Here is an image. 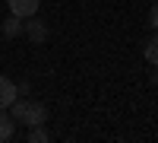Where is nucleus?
Listing matches in <instances>:
<instances>
[{
    "label": "nucleus",
    "instance_id": "obj_1",
    "mask_svg": "<svg viewBox=\"0 0 158 143\" xmlns=\"http://www.w3.org/2000/svg\"><path fill=\"white\" fill-rule=\"evenodd\" d=\"M6 111L13 114V121H19L25 127H35V124L48 121V108L41 105V102H35V99H16Z\"/></svg>",
    "mask_w": 158,
    "mask_h": 143
},
{
    "label": "nucleus",
    "instance_id": "obj_2",
    "mask_svg": "<svg viewBox=\"0 0 158 143\" xmlns=\"http://www.w3.org/2000/svg\"><path fill=\"white\" fill-rule=\"evenodd\" d=\"M22 32H25V38H29L32 45H44V38H48V22L29 16V19H22Z\"/></svg>",
    "mask_w": 158,
    "mask_h": 143
},
{
    "label": "nucleus",
    "instance_id": "obj_3",
    "mask_svg": "<svg viewBox=\"0 0 158 143\" xmlns=\"http://www.w3.org/2000/svg\"><path fill=\"white\" fill-rule=\"evenodd\" d=\"M6 3H10V13H16L19 19H29V16L38 13V3H41V0H6Z\"/></svg>",
    "mask_w": 158,
    "mask_h": 143
},
{
    "label": "nucleus",
    "instance_id": "obj_4",
    "mask_svg": "<svg viewBox=\"0 0 158 143\" xmlns=\"http://www.w3.org/2000/svg\"><path fill=\"white\" fill-rule=\"evenodd\" d=\"M16 83L10 80V76H0V108H10L13 102H16Z\"/></svg>",
    "mask_w": 158,
    "mask_h": 143
},
{
    "label": "nucleus",
    "instance_id": "obj_5",
    "mask_svg": "<svg viewBox=\"0 0 158 143\" xmlns=\"http://www.w3.org/2000/svg\"><path fill=\"white\" fill-rule=\"evenodd\" d=\"M16 134V121H13V114H6V108H0V143L13 140Z\"/></svg>",
    "mask_w": 158,
    "mask_h": 143
},
{
    "label": "nucleus",
    "instance_id": "obj_6",
    "mask_svg": "<svg viewBox=\"0 0 158 143\" xmlns=\"http://www.w3.org/2000/svg\"><path fill=\"white\" fill-rule=\"evenodd\" d=\"M0 32H3V38H16L22 32V19L16 16V13H10V16L0 22Z\"/></svg>",
    "mask_w": 158,
    "mask_h": 143
},
{
    "label": "nucleus",
    "instance_id": "obj_7",
    "mask_svg": "<svg viewBox=\"0 0 158 143\" xmlns=\"http://www.w3.org/2000/svg\"><path fill=\"white\" fill-rule=\"evenodd\" d=\"M142 54H146V60L152 64V67H158V29H155V35L146 42V48H142Z\"/></svg>",
    "mask_w": 158,
    "mask_h": 143
},
{
    "label": "nucleus",
    "instance_id": "obj_8",
    "mask_svg": "<svg viewBox=\"0 0 158 143\" xmlns=\"http://www.w3.org/2000/svg\"><path fill=\"white\" fill-rule=\"evenodd\" d=\"M48 140H51V134H48V127H44V124L29 127V143H48Z\"/></svg>",
    "mask_w": 158,
    "mask_h": 143
},
{
    "label": "nucleus",
    "instance_id": "obj_9",
    "mask_svg": "<svg viewBox=\"0 0 158 143\" xmlns=\"http://www.w3.org/2000/svg\"><path fill=\"white\" fill-rule=\"evenodd\" d=\"M29 89H32L29 80H19V86H16V92H19V96H29Z\"/></svg>",
    "mask_w": 158,
    "mask_h": 143
},
{
    "label": "nucleus",
    "instance_id": "obj_10",
    "mask_svg": "<svg viewBox=\"0 0 158 143\" xmlns=\"http://www.w3.org/2000/svg\"><path fill=\"white\" fill-rule=\"evenodd\" d=\"M149 22H152V29H158V3H155L152 13H149Z\"/></svg>",
    "mask_w": 158,
    "mask_h": 143
},
{
    "label": "nucleus",
    "instance_id": "obj_11",
    "mask_svg": "<svg viewBox=\"0 0 158 143\" xmlns=\"http://www.w3.org/2000/svg\"><path fill=\"white\" fill-rule=\"evenodd\" d=\"M152 83H155V86H158V70H152Z\"/></svg>",
    "mask_w": 158,
    "mask_h": 143
}]
</instances>
